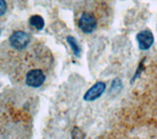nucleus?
<instances>
[{"label": "nucleus", "mask_w": 157, "mask_h": 139, "mask_svg": "<svg viewBox=\"0 0 157 139\" xmlns=\"http://www.w3.org/2000/svg\"><path fill=\"white\" fill-rule=\"evenodd\" d=\"M78 28L83 33H91L96 28V19L88 12L82 13L78 19Z\"/></svg>", "instance_id": "obj_1"}, {"label": "nucleus", "mask_w": 157, "mask_h": 139, "mask_svg": "<svg viewBox=\"0 0 157 139\" xmlns=\"http://www.w3.org/2000/svg\"><path fill=\"white\" fill-rule=\"evenodd\" d=\"M10 44L14 47L15 49H18V50H23V49L26 48L31 41V38L28 33L22 31H18L15 32L11 36H10Z\"/></svg>", "instance_id": "obj_2"}, {"label": "nucleus", "mask_w": 157, "mask_h": 139, "mask_svg": "<svg viewBox=\"0 0 157 139\" xmlns=\"http://www.w3.org/2000/svg\"><path fill=\"white\" fill-rule=\"evenodd\" d=\"M45 81V74L40 70H32L26 76V83L31 87H39Z\"/></svg>", "instance_id": "obj_3"}, {"label": "nucleus", "mask_w": 157, "mask_h": 139, "mask_svg": "<svg viewBox=\"0 0 157 139\" xmlns=\"http://www.w3.org/2000/svg\"><path fill=\"white\" fill-rule=\"evenodd\" d=\"M136 41L139 43L140 50H147L149 49L154 42L153 34L150 31H142L136 34Z\"/></svg>", "instance_id": "obj_4"}, {"label": "nucleus", "mask_w": 157, "mask_h": 139, "mask_svg": "<svg viewBox=\"0 0 157 139\" xmlns=\"http://www.w3.org/2000/svg\"><path fill=\"white\" fill-rule=\"evenodd\" d=\"M105 87L106 85L104 82H102V81L96 82L94 85H92L85 94V96H83L85 101L91 102L98 99L102 95V93L105 91Z\"/></svg>", "instance_id": "obj_5"}, {"label": "nucleus", "mask_w": 157, "mask_h": 139, "mask_svg": "<svg viewBox=\"0 0 157 139\" xmlns=\"http://www.w3.org/2000/svg\"><path fill=\"white\" fill-rule=\"evenodd\" d=\"M29 24L33 28H36L37 31H41L44 28V20L42 19V17L38 16V15L32 16L31 19H29Z\"/></svg>", "instance_id": "obj_6"}, {"label": "nucleus", "mask_w": 157, "mask_h": 139, "mask_svg": "<svg viewBox=\"0 0 157 139\" xmlns=\"http://www.w3.org/2000/svg\"><path fill=\"white\" fill-rule=\"evenodd\" d=\"M67 41H68L69 44H70V46L72 48L74 54H75L77 57L80 56V54H81V48H80V45L78 44L76 39L74 38L73 36H68L67 37Z\"/></svg>", "instance_id": "obj_7"}, {"label": "nucleus", "mask_w": 157, "mask_h": 139, "mask_svg": "<svg viewBox=\"0 0 157 139\" xmlns=\"http://www.w3.org/2000/svg\"><path fill=\"white\" fill-rule=\"evenodd\" d=\"M122 86V83H121V81H119L118 78H115V81L112 82L111 84V92L113 90H116V91H119L120 90V88Z\"/></svg>", "instance_id": "obj_8"}, {"label": "nucleus", "mask_w": 157, "mask_h": 139, "mask_svg": "<svg viewBox=\"0 0 157 139\" xmlns=\"http://www.w3.org/2000/svg\"><path fill=\"white\" fill-rule=\"evenodd\" d=\"M6 10H7L6 2H5L4 0H0V17L3 16V15L6 13Z\"/></svg>", "instance_id": "obj_9"}, {"label": "nucleus", "mask_w": 157, "mask_h": 139, "mask_svg": "<svg viewBox=\"0 0 157 139\" xmlns=\"http://www.w3.org/2000/svg\"><path fill=\"white\" fill-rule=\"evenodd\" d=\"M0 33H1V31H0Z\"/></svg>", "instance_id": "obj_10"}]
</instances>
